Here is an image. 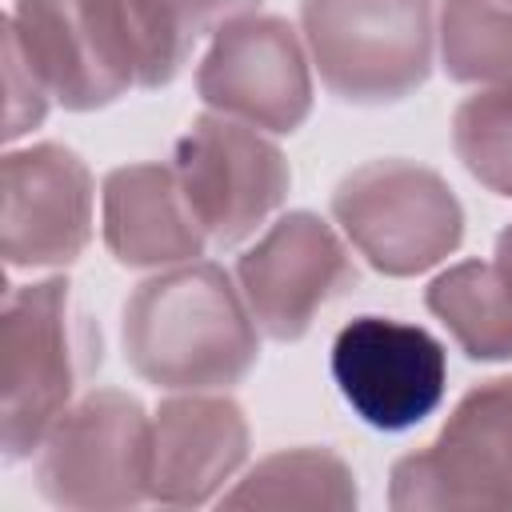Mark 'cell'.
<instances>
[{"label": "cell", "instance_id": "1", "mask_svg": "<svg viewBox=\"0 0 512 512\" xmlns=\"http://www.w3.org/2000/svg\"><path fill=\"white\" fill-rule=\"evenodd\" d=\"M124 356L156 388L220 392L252 372L260 336L240 284L220 264L188 260L136 284L124 304Z\"/></svg>", "mask_w": 512, "mask_h": 512}, {"label": "cell", "instance_id": "2", "mask_svg": "<svg viewBox=\"0 0 512 512\" xmlns=\"http://www.w3.org/2000/svg\"><path fill=\"white\" fill-rule=\"evenodd\" d=\"M96 364L100 336L76 312L68 280L8 288L0 312V436L8 460H24L44 444Z\"/></svg>", "mask_w": 512, "mask_h": 512}, {"label": "cell", "instance_id": "3", "mask_svg": "<svg viewBox=\"0 0 512 512\" xmlns=\"http://www.w3.org/2000/svg\"><path fill=\"white\" fill-rule=\"evenodd\" d=\"M300 32L324 88L348 104H396L432 72V0H300Z\"/></svg>", "mask_w": 512, "mask_h": 512}, {"label": "cell", "instance_id": "4", "mask_svg": "<svg viewBox=\"0 0 512 512\" xmlns=\"http://www.w3.org/2000/svg\"><path fill=\"white\" fill-rule=\"evenodd\" d=\"M332 216L384 276H416L464 240V208L440 172L412 160H368L332 192Z\"/></svg>", "mask_w": 512, "mask_h": 512}, {"label": "cell", "instance_id": "5", "mask_svg": "<svg viewBox=\"0 0 512 512\" xmlns=\"http://www.w3.org/2000/svg\"><path fill=\"white\" fill-rule=\"evenodd\" d=\"M152 416L120 388L80 396L36 448L44 500L72 512H112L148 500Z\"/></svg>", "mask_w": 512, "mask_h": 512}, {"label": "cell", "instance_id": "6", "mask_svg": "<svg viewBox=\"0 0 512 512\" xmlns=\"http://www.w3.org/2000/svg\"><path fill=\"white\" fill-rule=\"evenodd\" d=\"M48 96L92 112L140 88V56L124 0H16L4 16Z\"/></svg>", "mask_w": 512, "mask_h": 512}, {"label": "cell", "instance_id": "7", "mask_svg": "<svg viewBox=\"0 0 512 512\" xmlns=\"http://www.w3.org/2000/svg\"><path fill=\"white\" fill-rule=\"evenodd\" d=\"M388 504L396 512L512 508V376L468 388L436 440L392 464Z\"/></svg>", "mask_w": 512, "mask_h": 512}, {"label": "cell", "instance_id": "8", "mask_svg": "<svg viewBox=\"0 0 512 512\" xmlns=\"http://www.w3.org/2000/svg\"><path fill=\"white\" fill-rule=\"evenodd\" d=\"M176 176L212 244L248 240L288 196L292 172L284 152L252 124L204 112L176 140Z\"/></svg>", "mask_w": 512, "mask_h": 512}, {"label": "cell", "instance_id": "9", "mask_svg": "<svg viewBox=\"0 0 512 512\" xmlns=\"http://www.w3.org/2000/svg\"><path fill=\"white\" fill-rule=\"evenodd\" d=\"M196 92L212 112L260 132H296L312 112L308 48L288 20L244 12L216 28L196 68Z\"/></svg>", "mask_w": 512, "mask_h": 512}, {"label": "cell", "instance_id": "10", "mask_svg": "<svg viewBox=\"0 0 512 512\" xmlns=\"http://www.w3.org/2000/svg\"><path fill=\"white\" fill-rule=\"evenodd\" d=\"M332 380L364 424L404 432L444 400L448 356L444 344L416 324L356 316L332 340Z\"/></svg>", "mask_w": 512, "mask_h": 512}, {"label": "cell", "instance_id": "11", "mask_svg": "<svg viewBox=\"0 0 512 512\" xmlns=\"http://www.w3.org/2000/svg\"><path fill=\"white\" fill-rule=\"evenodd\" d=\"M236 284L256 328L288 344L312 328L328 300L356 284V264L332 224L288 212L236 260Z\"/></svg>", "mask_w": 512, "mask_h": 512}, {"label": "cell", "instance_id": "12", "mask_svg": "<svg viewBox=\"0 0 512 512\" xmlns=\"http://www.w3.org/2000/svg\"><path fill=\"white\" fill-rule=\"evenodd\" d=\"M4 260L12 268L72 264L92 240V172L60 144L4 156Z\"/></svg>", "mask_w": 512, "mask_h": 512}, {"label": "cell", "instance_id": "13", "mask_svg": "<svg viewBox=\"0 0 512 512\" xmlns=\"http://www.w3.org/2000/svg\"><path fill=\"white\" fill-rule=\"evenodd\" d=\"M248 460L244 408L216 392L168 396L152 416L148 500L172 508L208 504Z\"/></svg>", "mask_w": 512, "mask_h": 512}, {"label": "cell", "instance_id": "14", "mask_svg": "<svg viewBox=\"0 0 512 512\" xmlns=\"http://www.w3.org/2000/svg\"><path fill=\"white\" fill-rule=\"evenodd\" d=\"M104 244L124 268H172L204 252L200 228L176 168L124 164L104 176Z\"/></svg>", "mask_w": 512, "mask_h": 512}, {"label": "cell", "instance_id": "15", "mask_svg": "<svg viewBox=\"0 0 512 512\" xmlns=\"http://www.w3.org/2000/svg\"><path fill=\"white\" fill-rule=\"evenodd\" d=\"M424 304L472 360H512V292L496 264L464 260L444 268Z\"/></svg>", "mask_w": 512, "mask_h": 512}, {"label": "cell", "instance_id": "16", "mask_svg": "<svg viewBox=\"0 0 512 512\" xmlns=\"http://www.w3.org/2000/svg\"><path fill=\"white\" fill-rule=\"evenodd\" d=\"M224 508H352L356 476L328 448H288L264 456L232 492L220 496Z\"/></svg>", "mask_w": 512, "mask_h": 512}, {"label": "cell", "instance_id": "17", "mask_svg": "<svg viewBox=\"0 0 512 512\" xmlns=\"http://www.w3.org/2000/svg\"><path fill=\"white\" fill-rule=\"evenodd\" d=\"M124 4L140 56V88H164L180 76L204 32H216L220 24L252 12L260 0H124Z\"/></svg>", "mask_w": 512, "mask_h": 512}, {"label": "cell", "instance_id": "18", "mask_svg": "<svg viewBox=\"0 0 512 512\" xmlns=\"http://www.w3.org/2000/svg\"><path fill=\"white\" fill-rule=\"evenodd\" d=\"M436 36L444 72L452 80H512V0H444Z\"/></svg>", "mask_w": 512, "mask_h": 512}, {"label": "cell", "instance_id": "19", "mask_svg": "<svg viewBox=\"0 0 512 512\" xmlns=\"http://www.w3.org/2000/svg\"><path fill=\"white\" fill-rule=\"evenodd\" d=\"M452 144L472 180L512 196V80L484 84L452 116Z\"/></svg>", "mask_w": 512, "mask_h": 512}, {"label": "cell", "instance_id": "20", "mask_svg": "<svg viewBox=\"0 0 512 512\" xmlns=\"http://www.w3.org/2000/svg\"><path fill=\"white\" fill-rule=\"evenodd\" d=\"M4 140H20L24 132H32L44 112H48V88L40 84V76L28 68L16 36L4 28Z\"/></svg>", "mask_w": 512, "mask_h": 512}, {"label": "cell", "instance_id": "21", "mask_svg": "<svg viewBox=\"0 0 512 512\" xmlns=\"http://www.w3.org/2000/svg\"><path fill=\"white\" fill-rule=\"evenodd\" d=\"M496 268H500V276H504V284H508V292H512V224L500 232V240H496Z\"/></svg>", "mask_w": 512, "mask_h": 512}]
</instances>
